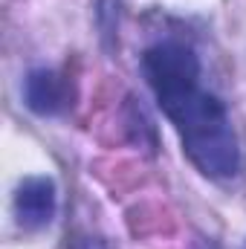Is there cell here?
Instances as JSON below:
<instances>
[{
    "instance_id": "obj_4",
    "label": "cell",
    "mask_w": 246,
    "mask_h": 249,
    "mask_svg": "<svg viewBox=\"0 0 246 249\" xmlns=\"http://www.w3.org/2000/svg\"><path fill=\"white\" fill-rule=\"evenodd\" d=\"M15 214L23 229H41L55 214V183L50 177H26L15 191Z\"/></svg>"
},
{
    "instance_id": "obj_2",
    "label": "cell",
    "mask_w": 246,
    "mask_h": 249,
    "mask_svg": "<svg viewBox=\"0 0 246 249\" xmlns=\"http://www.w3.org/2000/svg\"><path fill=\"white\" fill-rule=\"evenodd\" d=\"M142 70H145L148 84L157 93V102L200 84V58L194 55L191 47H185L180 41L154 44L142 55Z\"/></svg>"
},
{
    "instance_id": "obj_1",
    "label": "cell",
    "mask_w": 246,
    "mask_h": 249,
    "mask_svg": "<svg viewBox=\"0 0 246 249\" xmlns=\"http://www.w3.org/2000/svg\"><path fill=\"white\" fill-rule=\"evenodd\" d=\"M159 107L174 122L188 160L206 177L223 180V177L238 174V168H241L238 136H235L232 122L226 116V107L217 96L200 90V84H197L177 96L159 99Z\"/></svg>"
},
{
    "instance_id": "obj_5",
    "label": "cell",
    "mask_w": 246,
    "mask_h": 249,
    "mask_svg": "<svg viewBox=\"0 0 246 249\" xmlns=\"http://www.w3.org/2000/svg\"><path fill=\"white\" fill-rule=\"evenodd\" d=\"M244 249H246V247H244Z\"/></svg>"
},
{
    "instance_id": "obj_3",
    "label": "cell",
    "mask_w": 246,
    "mask_h": 249,
    "mask_svg": "<svg viewBox=\"0 0 246 249\" xmlns=\"http://www.w3.org/2000/svg\"><path fill=\"white\" fill-rule=\"evenodd\" d=\"M26 107L38 116H58L70 107L72 87L58 70H32L23 81Z\"/></svg>"
}]
</instances>
